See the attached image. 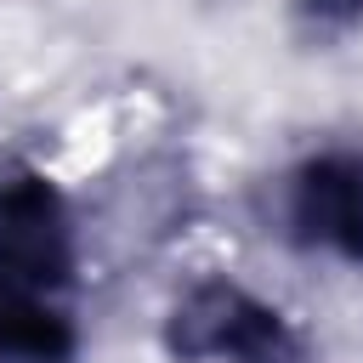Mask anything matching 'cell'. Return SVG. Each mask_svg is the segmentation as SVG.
Wrapping results in <instances>:
<instances>
[{"label": "cell", "mask_w": 363, "mask_h": 363, "mask_svg": "<svg viewBox=\"0 0 363 363\" xmlns=\"http://www.w3.org/2000/svg\"><path fill=\"white\" fill-rule=\"evenodd\" d=\"M164 352L176 363H295L306 357L289 318L233 278H199L164 318Z\"/></svg>", "instance_id": "obj_1"}, {"label": "cell", "mask_w": 363, "mask_h": 363, "mask_svg": "<svg viewBox=\"0 0 363 363\" xmlns=\"http://www.w3.org/2000/svg\"><path fill=\"white\" fill-rule=\"evenodd\" d=\"M79 323L62 295L0 278V363H74Z\"/></svg>", "instance_id": "obj_4"}, {"label": "cell", "mask_w": 363, "mask_h": 363, "mask_svg": "<svg viewBox=\"0 0 363 363\" xmlns=\"http://www.w3.org/2000/svg\"><path fill=\"white\" fill-rule=\"evenodd\" d=\"M284 233L306 255L363 267V147H318L284 176Z\"/></svg>", "instance_id": "obj_3"}, {"label": "cell", "mask_w": 363, "mask_h": 363, "mask_svg": "<svg viewBox=\"0 0 363 363\" xmlns=\"http://www.w3.org/2000/svg\"><path fill=\"white\" fill-rule=\"evenodd\" d=\"M301 11H306L312 23H329V28L363 23V0H301Z\"/></svg>", "instance_id": "obj_5"}, {"label": "cell", "mask_w": 363, "mask_h": 363, "mask_svg": "<svg viewBox=\"0 0 363 363\" xmlns=\"http://www.w3.org/2000/svg\"><path fill=\"white\" fill-rule=\"evenodd\" d=\"M295 363H306V357H295Z\"/></svg>", "instance_id": "obj_6"}, {"label": "cell", "mask_w": 363, "mask_h": 363, "mask_svg": "<svg viewBox=\"0 0 363 363\" xmlns=\"http://www.w3.org/2000/svg\"><path fill=\"white\" fill-rule=\"evenodd\" d=\"M79 272V233L62 187L23 159L0 164V278L68 295Z\"/></svg>", "instance_id": "obj_2"}]
</instances>
